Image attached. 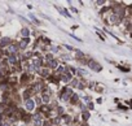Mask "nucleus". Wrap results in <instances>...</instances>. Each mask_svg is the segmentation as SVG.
Wrapping results in <instances>:
<instances>
[{
	"mask_svg": "<svg viewBox=\"0 0 132 126\" xmlns=\"http://www.w3.org/2000/svg\"><path fill=\"white\" fill-rule=\"evenodd\" d=\"M16 57L14 56H12V57H9V62H10V64H16Z\"/></svg>",
	"mask_w": 132,
	"mask_h": 126,
	"instance_id": "0eeeda50",
	"label": "nucleus"
},
{
	"mask_svg": "<svg viewBox=\"0 0 132 126\" xmlns=\"http://www.w3.org/2000/svg\"><path fill=\"white\" fill-rule=\"evenodd\" d=\"M34 107H35V104H34V101L31 100V99H28L27 101H26V108L28 111H32L34 109Z\"/></svg>",
	"mask_w": 132,
	"mask_h": 126,
	"instance_id": "f257e3e1",
	"label": "nucleus"
},
{
	"mask_svg": "<svg viewBox=\"0 0 132 126\" xmlns=\"http://www.w3.org/2000/svg\"><path fill=\"white\" fill-rule=\"evenodd\" d=\"M8 43H9V38H4V39L0 41V45H1V47H4V45L8 44Z\"/></svg>",
	"mask_w": 132,
	"mask_h": 126,
	"instance_id": "39448f33",
	"label": "nucleus"
},
{
	"mask_svg": "<svg viewBox=\"0 0 132 126\" xmlns=\"http://www.w3.org/2000/svg\"><path fill=\"white\" fill-rule=\"evenodd\" d=\"M8 52L9 53H16L17 52V47L16 45H10V47H8Z\"/></svg>",
	"mask_w": 132,
	"mask_h": 126,
	"instance_id": "20e7f679",
	"label": "nucleus"
},
{
	"mask_svg": "<svg viewBox=\"0 0 132 126\" xmlns=\"http://www.w3.org/2000/svg\"><path fill=\"white\" fill-rule=\"evenodd\" d=\"M13 126H16V125H13Z\"/></svg>",
	"mask_w": 132,
	"mask_h": 126,
	"instance_id": "9b49d317",
	"label": "nucleus"
},
{
	"mask_svg": "<svg viewBox=\"0 0 132 126\" xmlns=\"http://www.w3.org/2000/svg\"><path fill=\"white\" fill-rule=\"evenodd\" d=\"M49 65L52 66V68H56V66H57V61H54V60H51V61H49Z\"/></svg>",
	"mask_w": 132,
	"mask_h": 126,
	"instance_id": "423d86ee",
	"label": "nucleus"
},
{
	"mask_svg": "<svg viewBox=\"0 0 132 126\" xmlns=\"http://www.w3.org/2000/svg\"><path fill=\"white\" fill-rule=\"evenodd\" d=\"M89 66H91V68H95V70H97V72L101 69V66H100V65H97L96 62H93V61H91V62H89Z\"/></svg>",
	"mask_w": 132,
	"mask_h": 126,
	"instance_id": "7ed1b4c3",
	"label": "nucleus"
},
{
	"mask_svg": "<svg viewBox=\"0 0 132 126\" xmlns=\"http://www.w3.org/2000/svg\"><path fill=\"white\" fill-rule=\"evenodd\" d=\"M43 100H44L45 103H48V101H49V96H48V95H44V96H43Z\"/></svg>",
	"mask_w": 132,
	"mask_h": 126,
	"instance_id": "1a4fd4ad",
	"label": "nucleus"
},
{
	"mask_svg": "<svg viewBox=\"0 0 132 126\" xmlns=\"http://www.w3.org/2000/svg\"><path fill=\"white\" fill-rule=\"evenodd\" d=\"M57 70H58V72H64V66H60V68H58V69H57Z\"/></svg>",
	"mask_w": 132,
	"mask_h": 126,
	"instance_id": "9d476101",
	"label": "nucleus"
},
{
	"mask_svg": "<svg viewBox=\"0 0 132 126\" xmlns=\"http://www.w3.org/2000/svg\"><path fill=\"white\" fill-rule=\"evenodd\" d=\"M22 34H24V35L27 38V35H28V34H30V31H28L27 29H24V30H22Z\"/></svg>",
	"mask_w": 132,
	"mask_h": 126,
	"instance_id": "6e6552de",
	"label": "nucleus"
},
{
	"mask_svg": "<svg viewBox=\"0 0 132 126\" xmlns=\"http://www.w3.org/2000/svg\"><path fill=\"white\" fill-rule=\"evenodd\" d=\"M28 42H30V39H28V38H25L24 41H22V42L20 43V47H21V48H25L26 45H27V43H28Z\"/></svg>",
	"mask_w": 132,
	"mask_h": 126,
	"instance_id": "f03ea898",
	"label": "nucleus"
}]
</instances>
